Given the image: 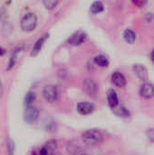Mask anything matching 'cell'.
Segmentation results:
<instances>
[{
    "label": "cell",
    "mask_w": 154,
    "mask_h": 155,
    "mask_svg": "<svg viewBox=\"0 0 154 155\" xmlns=\"http://www.w3.org/2000/svg\"><path fill=\"white\" fill-rule=\"evenodd\" d=\"M103 9H104V5H103V4L102 2H100V1H95V2H93V3L91 5V8H90L91 12H92L93 14L101 13V12L103 11Z\"/></svg>",
    "instance_id": "17"
},
{
    "label": "cell",
    "mask_w": 154,
    "mask_h": 155,
    "mask_svg": "<svg viewBox=\"0 0 154 155\" xmlns=\"http://www.w3.org/2000/svg\"><path fill=\"white\" fill-rule=\"evenodd\" d=\"M77 111L80 114L82 115H88L90 114H92L95 107L94 104L92 103H85V102H81L77 104Z\"/></svg>",
    "instance_id": "8"
},
{
    "label": "cell",
    "mask_w": 154,
    "mask_h": 155,
    "mask_svg": "<svg viewBox=\"0 0 154 155\" xmlns=\"http://www.w3.org/2000/svg\"><path fill=\"white\" fill-rule=\"evenodd\" d=\"M32 155H37V153H36V152H33V153H32Z\"/></svg>",
    "instance_id": "27"
},
{
    "label": "cell",
    "mask_w": 154,
    "mask_h": 155,
    "mask_svg": "<svg viewBox=\"0 0 154 155\" xmlns=\"http://www.w3.org/2000/svg\"><path fill=\"white\" fill-rule=\"evenodd\" d=\"M133 71L135 72V74H137V76L143 80V81H146L148 79V73H147V69L145 68L144 65L143 64H134L133 65Z\"/></svg>",
    "instance_id": "12"
},
{
    "label": "cell",
    "mask_w": 154,
    "mask_h": 155,
    "mask_svg": "<svg viewBox=\"0 0 154 155\" xmlns=\"http://www.w3.org/2000/svg\"><path fill=\"white\" fill-rule=\"evenodd\" d=\"M107 100H108L109 106L112 109L115 108L119 104V99H118L117 94H116V92L113 89L109 90V92L107 94Z\"/></svg>",
    "instance_id": "13"
},
{
    "label": "cell",
    "mask_w": 154,
    "mask_h": 155,
    "mask_svg": "<svg viewBox=\"0 0 154 155\" xmlns=\"http://www.w3.org/2000/svg\"><path fill=\"white\" fill-rule=\"evenodd\" d=\"M22 49V47H17L16 49L14 50V52L12 53L11 56H10V59H9V63H8V66H7V70H10L14 67L15 64V61H16V56H17V54L20 52V50Z\"/></svg>",
    "instance_id": "18"
},
{
    "label": "cell",
    "mask_w": 154,
    "mask_h": 155,
    "mask_svg": "<svg viewBox=\"0 0 154 155\" xmlns=\"http://www.w3.org/2000/svg\"><path fill=\"white\" fill-rule=\"evenodd\" d=\"M57 143L54 140L48 141L39 151V155H54Z\"/></svg>",
    "instance_id": "6"
},
{
    "label": "cell",
    "mask_w": 154,
    "mask_h": 155,
    "mask_svg": "<svg viewBox=\"0 0 154 155\" xmlns=\"http://www.w3.org/2000/svg\"><path fill=\"white\" fill-rule=\"evenodd\" d=\"M48 37H49V35L44 34L43 36H41L35 42V44H34V47H33V49L31 51V54H30L31 56H36L41 52V50H42V48H43V46H44V43H45V41H46V39Z\"/></svg>",
    "instance_id": "9"
},
{
    "label": "cell",
    "mask_w": 154,
    "mask_h": 155,
    "mask_svg": "<svg viewBox=\"0 0 154 155\" xmlns=\"http://www.w3.org/2000/svg\"><path fill=\"white\" fill-rule=\"evenodd\" d=\"M112 110H113V112L117 116H119V117L128 118V117L131 116V114H130L129 110H128L126 107H124L123 105L118 104L115 108H113V109H112Z\"/></svg>",
    "instance_id": "14"
},
{
    "label": "cell",
    "mask_w": 154,
    "mask_h": 155,
    "mask_svg": "<svg viewBox=\"0 0 154 155\" xmlns=\"http://www.w3.org/2000/svg\"><path fill=\"white\" fill-rule=\"evenodd\" d=\"M3 94V86H2V84H1V81H0V96L2 95Z\"/></svg>",
    "instance_id": "26"
},
{
    "label": "cell",
    "mask_w": 154,
    "mask_h": 155,
    "mask_svg": "<svg viewBox=\"0 0 154 155\" xmlns=\"http://www.w3.org/2000/svg\"><path fill=\"white\" fill-rule=\"evenodd\" d=\"M123 38L128 44H133L136 40V34L131 29H126L123 32Z\"/></svg>",
    "instance_id": "16"
},
{
    "label": "cell",
    "mask_w": 154,
    "mask_h": 155,
    "mask_svg": "<svg viewBox=\"0 0 154 155\" xmlns=\"http://www.w3.org/2000/svg\"><path fill=\"white\" fill-rule=\"evenodd\" d=\"M43 96L49 103L55 102L58 98L57 87L55 85H53V84L45 85L43 89Z\"/></svg>",
    "instance_id": "4"
},
{
    "label": "cell",
    "mask_w": 154,
    "mask_h": 155,
    "mask_svg": "<svg viewBox=\"0 0 154 155\" xmlns=\"http://www.w3.org/2000/svg\"><path fill=\"white\" fill-rule=\"evenodd\" d=\"M39 117V110L37 107L32 105H27L24 112V120L27 124H34Z\"/></svg>",
    "instance_id": "3"
},
{
    "label": "cell",
    "mask_w": 154,
    "mask_h": 155,
    "mask_svg": "<svg viewBox=\"0 0 154 155\" xmlns=\"http://www.w3.org/2000/svg\"><path fill=\"white\" fill-rule=\"evenodd\" d=\"M151 59H152V61L154 63V49L152 50V54H151Z\"/></svg>",
    "instance_id": "25"
},
{
    "label": "cell",
    "mask_w": 154,
    "mask_h": 155,
    "mask_svg": "<svg viewBox=\"0 0 154 155\" xmlns=\"http://www.w3.org/2000/svg\"><path fill=\"white\" fill-rule=\"evenodd\" d=\"M93 62L96 65L100 66V67H107L110 64L108 58L103 55V54H98L94 57Z\"/></svg>",
    "instance_id": "15"
},
{
    "label": "cell",
    "mask_w": 154,
    "mask_h": 155,
    "mask_svg": "<svg viewBox=\"0 0 154 155\" xmlns=\"http://www.w3.org/2000/svg\"><path fill=\"white\" fill-rule=\"evenodd\" d=\"M7 150L9 155H14L15 153V143L12 140H8L7 142Z\"/></svg>",
    "instance_id": "21"
},
{
    "label": "cell",
    "mask_w": 154,
    "mask_h": 155,
    "mask_svg": "<svg viewBox=\"0 0 154 155\" xmlns=\"http://www.w3.org/2000/svg\"><path fill=\"white\" fill-rule=\"evenodd\" d=\"M83 88H84V91L90 97H96V95L98 94V86L93 80L85 79L83 82Z\"/></svg>",
    "instance_id": "5"
},
{
    "label": "cell",
    "mask_w": 154,
    "mask_h": 155,
    "mask_svg": "<svg viewBox=\"0 0 154 155\" xmlns=\"http://www.w3.org/2000/svg\"><path fill=\"white\" fill-rule=\"evenodd\" d=\"M112 82L120 88L126 85V78L121 72H114L112 74Z\"/></svg>",
    "instance_id": "11"
},
{
    "label": "cell",
    "mask_w": 154,
    "mask_h": 155,
    "mask_svg": "<svg viewBox=\"0 0 154 155\" xmlns=\"http://www.w3.org/2000/svg\"><path fill=\"white\" fill-rule=\"evenodd\" d=\"M5 53H6V50H5V48H3L2 46H0V56L4 55Z\"/></svg>",
    "instance_id": "24"
},
{
    "label": "cell",
    "mask_w": 154,
    "mask_h": 155,
    "mask_svg": "<svg viewBox=\"0 0 154 155\" xmlns=\"http://www.w3.org/2000/svg\"><path fill=\"white\" fill-rule=\"evenodd\" d=\"M37 25V17L34 13L25 14L21 19V28L25 32H32Z\"/></svg>",
    "instance_id": "2"
},
{
    "label": "cell",
    "mask_w": 154,
    "mask_h": 155,
    "mask_svg": "<svg viewBox=\"0 0 154 155\" xmlns=\"http://www.w3.org/2000/svg\"><path fill=\"white\" fill-rule=\"evenodd\" d=\"M35 100V94L33 92H28L25 96V105H32L33 102Z\"/></svg>",
    "instance_id": "19"
},
{
    "label": "cell",
    "mask_w": 154,
    "mask_h": 155,
    "mask_svg": "<svg viewBox=\"0 0 154 155\" xmlns=\"http://www.w3.org/2000/svg\"><path fill=\"white\" fill-rule=\"evenodd\" d=\"M133 4L137 5L138 7H143L146 4V2L145 1H133Z\"/></svg>",
    "instance_id": "23"
},
{
    "label": "cell",
    "mask_w": 154,
    "mask_h": 155,
    "mask_svg": "<svg viewBox=\"0 0 154 155\" xmlns=\"http://www.w3.org/2000/svg\"><path fill=\"white\" fill-rule=\"evenodd\" d=\"M82 139L86 144H96L103 140V134L101 131L96 129H91L85 131L82 134Z\"/></svg>",
    "instance_id": "1"
},
{
    "label": "cell",
    "mask_w": 154,
    "mask_h": 155,
    "mask_svg": "<svg viewBox=\"0 0 154 155\" xmlns=\"http://www.w3.org/2000/svg\"><path fill=\"white\" fill-rule=\"evenodd\" d=\"M86 39V35L83 32H76L69 38V44L74 46L80 45Z\"/></svg>",
    "instance_id": "10"
},
{
    "label": "cell",
    "mask_w": 154,
    "mask_h": 155,
    "mask_svg": "<svg viewBox=\"0 0 154 155\" xmlns=\"http://www.w3.org/2000/svg\"><path fill=\"white\" fill-rule=\"evenodd\" d=\"M146 135H147V138L151 141L154 143V128H150L147 130L146 132Z\"/></svg>",
    "instance_id": "22"
},
{
    "label": "cell",
    "mask_w": 154,
    "mask_h": 155,
    "mask_svg": "<svg viewBox=\"0 0 154 155\" xmlns=\"http://www.w3.org/2000/svg\"><path fill=\"white\" fill-rule=\"evenodd\" d=\"M140 94L142 97L150 99L154 96V86L151 83L145 82L140 88Z\"/></svg>",
    "instance_id": "7"
},
{
    "label": "cell",
    "mask_w": 154,
    "mask_h": 155,
    "mask_svg": "<svg viewBox=\"0 0 154 155\" xmlns=\"http://www.w3.org/2000/svg\"><path fill=\"white\" fill-rule=\"evenodd\" d=\"M57 4H58V1H55V0H44V1H43V5L48 10L54 9V7L57 5Z\"/></svg>",
    "instance_id": "20"
}]
</instances>
